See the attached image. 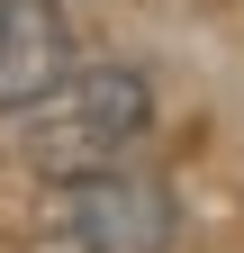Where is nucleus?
<instances>
[{
  "label": "nucleus",
  "instance_id": "obj_3",
  "mask_svg": "<svg viewBox=\"0 0 244 253\" xmlns=\"http://www.w3.org/2000/svg\"><path fill=\"white\" fill-rule=\"evenodd\" d=\"M73 73V27L54 0H0V109H27Z\"/></svg>",
  "mask_w": 244,
  "mask_h": 253
},
{
  "label": "nucleus",
  "instance_id": "obj_2",
  "mask_svg": "<svg viewBox=\"0 0 244 253\" xmlns=\"http://www.w3.org/2000/svg\"><path fill=\"white\" fill-rule=\"evenodd\" d=\"M45 217H54V235H73V244H90V253H163L172 226H181L172 190L145 181V172H118V163L54 181Z\"/></svg>",
  "mask_w": 244,
  "mask_h": 253
},
{
  "label": "nucleus",
  "instance_id": "obj_1",
  "mask_svg": "<svg viewBox=\"0 0 244 253\" xmlns=\"http://www.w3.org/2000/svg\"><path fill=\"white\" fill-rule=\"evenodd\" d=\"M145 82L127 73V63H90V73H64L54 90H37V100L18 109V145L27 163L73 181V172H100L118 163L136 136H145Z\"/></svg>",
  "mask_w": 244,
  "mask_h": 253
}]
</instances>
